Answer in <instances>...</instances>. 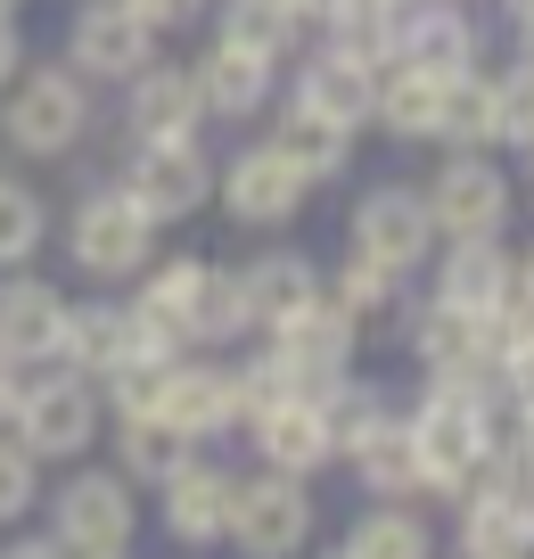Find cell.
<instances>
[{
    "mask_svg": "<svg viewBox=\"0 0 534 559\" xmlns=\"http://www.w3.org/2000/svg\"><path fill=\"white\" fill-rule=\"evenodd\" d=\"M387 9H403V0H387Z\"/></svg>",
    "mask_w": 534,
    "mask_h": 559,
    "instance_id": "obj_51",
    "label": "cell"
},
{
    "mask_svg": "<svg viewBox=\"0 0 534 559\" xmlns=\"http://www.w3.org/2000/svg\"><path fill=\"white\" fill-rule=\"evenodd\" d=\"M247 437H256V469H280V477H321L337 461L329 453V428H321V403H305V395L247 419Z\"/></svg>",
    "mask_w": 534,
    "mask_h": 559,
    "instance_id": "obj_22",
    "label": "cell"
},
{
    "mask_svg": "<svg viewBox=\"0 0 534 559\" xmlns=\"http://www.w3.org/2000/svg\"><path fill=\"white\" fill-rule=\"evenodd\" d=\"M132 9L156 25V34H190V25H206L214 0H132Z\"/></svg>",
    "mask_w": 534,
    "mask_h": 559,
    "instance_id": "obj_40",
    "label": "cell"
},
{
    "mask_svg": "<svg viewBox=\"0 0 534 559\" xmlns=\"http://www.w3.org/2000/svg\"><path fill=\"white\" fill-rule=\"evenodd\" d=\"M280 116H272V140H280V157L296 165V174L321 190V181H345L354 174V123H337V116H321V107H305V99H272Z\"/></svg>",
    "mask_w": 534,
    "mask_h": 559,
    "instance_id": "obj_21",
    "label": "cell"
},
{
    "mask_svg": "<svg viewBox=\"0 0 534 559\" xmlns=\"http://www.w3.org/2000/svg\"><path fill=\"white\" fill-rule=\"evenodd\" d=\"M494 91H501V148L534 157V67H494Z\"/></svg>",
    "mask_w": 534,
    "mask_h": 559,
    "instance_id": "obj_39",
    "label": "cell"
},
{
    "mask_svg": "<svg viewBox=\"0 0 534 559\" xmlns=\"http://www.w3.org/2000/svg\"><path fill=\"white\" fill-rule=\"evenodd\" d=\"M123 198L149 214L156 230L165 223H190V214L214 206V157H206V132L198 140H132L123 157Z\"/></svg>",
    "mask_w": 534,
    "mask_h": 559,
    "instance_id": "obj_8",
    "label": "cell"
},
{
    "mask_svg": "<svg viewBox=\"0 0 534 559\" xmlns=\"http://www.w3.org/2000/svg\"><path fill=\"white\" fill-rule=\"evenodd\" d=\"M436 91H444V74L387 58L379 91H370V123H379L387 140H403V148H419V140H436Z\"/></svg>",
    "mask_w": 534,
    "mask_h": 559,
    "instance_id": "obj_27",
    "label": "cell"
},
{
    "mask_svg": "<svg viewBox=\"0 0 534 559\" xmlns=\"http://www.w3.org/2000/svg\"><path fill=\"white\" fill-rule=\"evenodd\" d=\"M345 255H363V263H379V272L412 280L419 263L436 255L428 198H419L412 181H379V190H363L354 214H345Z\"/></svg>",
    "mask_w": 534,
    "mask_h": 559,
    "instance_id": "obj_9",
    "label": "cell"
},
{
    "mask_svg": "<svg viewBox=\"0 0 534 559\" xmlns=\"http://www.w3.org/2000/svg\"><path fill=\"white\" fill-rule=\"evenodd\" d=\"M370 91H379V74H370V67H354V58H337L329 41H312V50L296 58L288 99H305V107H321V116H337V123L363 132V123H370Z\"/></svg>",
    "mask_w": 534,
    "mask_h": 559,
    "instance_id": "obj_25",
    "label": "cell"
},
{
    "mask_svg": "<svg viewBox=\"0 0 534 559\" xmlns=\"http://www.w3.org/2000/svg\"><path fill=\"white\" fill-rule=\"evenodd\" d=\"M452 510H461V519H452V551H461V559H510L518 543H534V535H526V510H518V493L501 486L494 469H485L477 486L452 493Z\"/></svg>",
    "mask_w": 534,
    "mask_h": 559,
    "instance_id": "obj_23",
    "label": "cell"
},
{
    "mask_svg": "<svg viewBox=\"0 0 534 559\" xmlns=\"http://www.w3.org/2000/svg\"><path fill=\"white\" fill-rule=\"evenodd\" d=\"M9 403H17V362H0V428H9Z\"/></svg>",
    "mask_w": 534,
    "mask_h": 559,
    "instance_id": "obj_43",
    "label": "cell"
},
{
    "mask_svg": "<svg viewBox=\"0 0 534 559\" xmlns=\"http://www.w3.org/2000/svg\"><path fill=\"white\" fill-rule=\"evenodd\" d=\"M321 526L312 477H280V469H239V502H230V551L239 559H296Z\"/></svg>",
    "mask_w": 534,
    "mask_h": 559,
    "instance_id": "obj_7",
    "label": "cell"
},
{
    "mask_svg": "<svg viewBox=\"0 0 534 559\" xmlns=\"http://www.w3.org/2000/svg\"><path fill=\"white\" fill-rule=\"evenodd\" d=\"M345 469H354V486L370 493V502H412V493H428V477H419V444H412V412H387L379 428H370L363 444H345Z\"/></svg>",
    "mask_w": 534,
    "mask_h": 559,
    "instance_id": "obj_20",
    "label": "cell"
},
{
    "mask_svg": "<svg viewBox=\"0 0 534 559\" xmlns=\"http://www.w3.org/2000/svg\"><path fill=\"white\" fill-rule=\"evenodd\" d=\"M321 297L337 305V313H354L363 330H379V321L403 313V280L379 272V263H363V255H345L337 272H321Z\"/></svg>",
    "mask_w": 534,
    "mask_h": 559,
    "instance_id": "obj_33",
    "label": "cell"
},
{
    "mask_svg": "<svg viewBox=\"0 0 534 559\" xmlns=\"http://www.w3.org/2000/svg\"><path fill=\"white\" fill-rule=\"evenodd\" d=\"M387 50H395L403 67L461 74V67L485 58V34H477V17H468L461 0H403V9H387Z\"/></svg>",
    "mask_w": 534,
    "mask_h": 559,
    "instance_id": "obj_15",
    "label": "cell"
},
{
    "mask_svg": "<svg viewBox=\"0 0 534 559\" xmlns=\"http://www.w3.org/2000/svg\"><path fill=\"white\" fill-rule=\"evenodd\" d=\"M321 559H354V551H345V543H337V551H321Z\"/></svg>",
    "mask_w": 534,
    "mask_h": 559,
    "instance_id": "obj_49",
    "label": "cell"
},
{
    "mask_svg": "<svg viewBox=\"0 0 534 559\" xmlns=\"http://www.w3.org/2000/svg\"><path fill=\"white\" fill-rule=\"evenodd\" d=\"M41 239H50V198H41L25 174H0V272L34 263Z\"/></svg>",
    "mask_w": 534,
    "mask_h": 559,
    "instance_id": "obj_34",
    "label": "cell"
},
{
    "mask_svg": "<svg viewBox=\"0 0 534 559\" xmlns=\"http://www.w3.org/2000/svg\"><path fill=\"white\" fill-rule=\"evenodd\" d=\"M67 288H50V280L34 272V263H17V272H0V362H58V330H67Z\"/></svg>",
    "mask_w": 534,
    "mask_h": 559,
    "instance_id": "obj_16",
    "label": "cell"
},
{
    "mask_svg": "<svg viewBox=\"0 0 534 559\" xmlns=\"http://www.w3.org/2000/svg\"><path fill=\"white\" fill-rule=\"evenodd\" d=\"M518 510H526V535H534V493H518Z\"/></svg>",
    "mask_w": 534,
    "mask_h": 559,
    "instance_id": "obj_47",
    "label": "cell"
},
{
    "mask_svg": "<svg viewBox=\"0 0 534 559\" xmlns=\"http://www.w3.org/2000/svg\"><path fill=\"white\" fill-rule=\"evenodd\" d=\"M403 354H412L419 379H494V354H501V321H477L461 305H403Z\"/></svg>",
    "mask_w": 534,
    "mask_h": 559,
    "instance_id": "obj_11",
    "label": "cell"
},
{
    "mask_svg": "<svg viewBox=\"0 0 534 559\" xmlns=\"http://www.w3.org/2000/svg\"><path fill=\"white\" fill-rule=\"evenodd\" d=\"M444 255H436V305H461V313L477 321H501V305L518 297V255L510 239H436Z\"/></svg>",
    "mask_w": 534,
    "mask_h": 559,
    "instance_id": "obj_18",
    "label": "cell"
},
{
    "mask_svg": "<svg viewBox=\"0 0 534 559\" xmlns=\"http://www.w3.org/2000/svg\"><path fill=\"white\" fill-rule=\"evenodd\" d=\"M494 9H501L510 25H518V17H534V0H494Z\"/></svg>",
    "mask_w": 534,
    "mask_h": 559,
    "instance_id": "obj_46",
    "label": "cell"
},
{
    "mask_svg": "<svg viewBox=\"0 0 534 559\" xmlns=\"http://www.w3.org/2000/svg\"><path fill=\"white\" fill-rule=\"evenodd\" d=\"M345 551L354 559H436V526L412 502H370L363 519L345 526Z\"/></svg>",
    "mask_w": 534,
    "mask_h": 559,
    "instance_id": "obj_31",
    "label": "cell"
},
{
    "mask_svg": "<svg viewBox=\"0 0 534 559\" xmlns=\"http://www.w3.org/2000/svg\"><path fill=\"white\" fill-rule=\"evenodd\" d=\"M17 67H25V34H17V17H0V91L17 83Z\"/></svg>",
    "mask_w": 534,
    "mask_h": 559,
    "instance_id": "obj_42",
    "label": "cell"
},
{
    "mask_svg": "<svg viewBox=\"0 0 534 559\" xmlns=\"http://www.w3.org/2000/svg\"><path fill=\"white\" fill-rule=\"evenodd\" d=\"M156 25L140 17L132 0H74L67 17V67L83 74V83H123V74H140L156 58Z\"/></svg>",
    "mask_w": 534,
    "mask_h": 559,
    "instance_id": "obj_12",
    "label": "cell"
},
{
    "mask_svg": "<svg viewBox=\"0 0 534 559\" xmlns=\"http://www.w3.org/2000/svg\"><path fill=\"white\" fill-rule=\"evenodd\" d=\"M91 123H99V91L67 58H50V67L25 58L17 83L0 91V148H17V157H74Z\"/></svg>",
    "mask_w": 534,
    "mask_h": 559,
    "instance_id": "obj_3",
    "label": "cell"
},
{
    "mask_svg": "<svg viewBox=\"0 0 534 559\" xmlns=\"http://www.w3.org/2000/svg\"><path fill=\"white\" fill-rule=\"evenodd\" d=\"M41 510V461L0 428V526H25Z\"/></svg>",
    "mask_w": 534,
    "mask_h": 559,
    "instance_id": "obj_38",
    "label": "cell"
},
{
    "mask_svg": "<svg viewBox=\"0 0 534 559\" xmlns=\"http://www.w3.org/2000/svg\"><path fill=\"white\" fill-rule=\"evenodd\" d=\"M395 412V395H387L379 379H363V370H345L337 386L321 395V428H329V453H345V444H363L379 419Z\"/></svg>",
    "mask_w": 534,
    "mask_h": 559,
    "instance_id": "obj_35",
    "label": "cell"
},
{
    "mask_svg": "<svg viewBox=\"0 0 534 559\" xmlns=\"http://www.w3.org/2000/svg\"><path fill=\"white\" fill-rule=\"evenodd\" d=\"M58 362L83 370V379H107L116 362H132V321H123L116 297L67 305V330H58Z\"/></svg>",
    "mask_w": 534,
    "mask_h": 559,
    "instance_id": "obj_28",
    "label": "cell"
},
{
    "mask_svg": "<svg viewBox=\"0 0 534 559\" xmlns=\"http://www.w3.org/2000/svg\"><path fill=\"white\" fill-rule=\"evenodd\" d=\"M214 198H223V214L239 230H288L296 214L312 206V181L296 174L288 157H280V140H247L230 165H214Z\"/></svg>",
    "mask_w": 534,
    "mask_h": 559,
    "instance_id": "obj_10",
    "label": "cell"
},
{
    "mask_svg": "<svg viewBox=\"0 0 534 559\" xmlns=\"http://www.w3.org/2000/svg\"><path fill=\"white\" fill-rule=\"evenodd\" d=\"M206 99H198V74L173 67V58H149L140 74H123V132L132 140H198L206 132Z\"/></svg>",
    "mask_w": 534,
    "mask_h": 559,
    "instance_id": "obj_17",
    "label": "cell"
},
{
    "mask_svg": "<svg viewBox=\"0 0 534 559\" xmlns=\"http://www.w3.org/2000/svg\"><path fill=\"white\" fill-rule=\"evenodd\" d=\"M419 198H428L436 239H501L510 214H518V181H510V165H501L494 148H452Z\"/></svg>",
    "mask_w": 534,
    "mask_h": 559,
    "instance_id": "obj_5",
    "label": "cell"
},
{
    "mask_svg": "<svg viewBox=\"0 0 534 559\" xmlns=\"http://www.w3.org/2000/svg\"><path fill=\"white\" fill-rule=\"evenodd\" d=\"M190 74H198L206 116H223V123H256V116H272V99H280V58L256 50V41H230V34H214L206 50L190 58Z\"/></svg>",
    "mask_w": 534,
    "mask_h": 559,
    "instance_id": "obj_14",
    "label": "cell"
},
{
    "mask_svg": "<svg viewBox=\"0 0 534 559\" xmlns=\"http://www.w3.org/2000/svg\"><path fill=\"white\" fill-rule=\"evenodd\" d=\"M510 34H518V58H526V67H534V17H518Z\"/></svg>",
    "mask_w": 534,
    "mask_h": 559,
    "instance_id": "obj_45",
    "label": "cell"
},
{
    "mask_svg": "<svg viewBox=\"0 0 534 559\" xmlns=\"http://www.w3.org/2000/svg\"><path fill=\"white\" fill-rule=\"evenodd\" d=\"M436 140L444 148H501V91H494L485 58L444 74V91H436Z\"/></svg>",
    "mask_w": 534,
    "mask_h": 559,
    "instance_id": "obj_26",
    "label": "cell"
},
{
    "mask_svg": "<svg viewBox=\"0 0 534 559\" xmlns=\"http://www.w3.org/2000/svg\"><path fill=\"white\" fill-rule=\"evenodd\" d=\"M17 9H25V0H0V17H17Z\"/></svg>",
    "mask_w": 534,
    "mask_h": 559,
    "instance_id": "obj_48",
    "label": "cell"
},
{
    "mask_svg": "<svg viewBox=\"0 0 534 559\" xmlns=\"http://www.w3.org/2000/svg\"><path fill=\"white\" fill-rule=\"evenodd\" d=\"M107 444H116V469L132 477V486H165L181 461L198 453L173 419H156V412H123V419H107Z\"/></svg>",
    "mask_w": 534,
    "mask_h": 559,
    "instance_id": "obj_29",
    "label": "cell"
},
{
    "mask_svg": "<svg viewBox=\"0 0 534 559\" xmlns=\"http://www.w3.org/2000/svg\"><path fill=\"white\" fill-rule=\"evenodd\" d=\"M0 559H74L67 543L50 535V526H41V535H17V543H0Z\"/></svg>",
    "mask_w": 534,
    "mask_h": 559,
    "instance_id": "obj_41",
    "label": "cell"
},
{
    "mask_svg": "<svg viewBox=\"0 0 534 559\" xmlns=\"http://www.w3.org/2000/svg\"><path fill=\"white\" fill-rule=\"evenodd\" d=\"M91 559H132V551H91Z\"/></svg>",
    "mask_w": 534,
    "mask_h": 559,
    "instance_id": "obj_50",
    "label": "cell"
},
{
    "mask_svg": "<svg viewBox=\"0 0 534 559\" xmlns=\"http://www.w3.org/2000/svg\"><path fill=\"white\" fill-rule=\"evenodd\" d=\"M518 297H534V239H526V255H518Z\"/></svg>",
    "mask_w": 534,
    "mask_h": 559,
    "instance_id": "obj_44",
    "label": "cell"
},
{
    "mask_svg": "<svg viewBox=\"0 0 534 559\" xmlns=\"http://www.w3.org/2000/svg\"><path fill=\"white\" fill-rule=\"evenodd\" d=\"M239 288H247V313H256V337H263L272 321H288L296 305L321 297V263L305 247H263L256 263H239Z\"/></svg>",
    "mask_w": 534,
    "mask_h": 559,
    "instance_id": "obj_24",
    "label": "cell"
},
{
    "mask_svg": "<svg viewBox=\"0 0 534 559\" xmlns=\"http://www.w3.org/2000/svg\"><path fill=\"white\" fill-rule=\"evenodd\" d=\"M526 165H534V157H526Z\"/></svg>",
    "mask_w": 534,
    "mask_h": 559,
    "instance_id": "obj_53",
    "label": "cell"
},
{
    "mask_svg": "<svg viewBox=\"0 0 534 559\" xmlns=\"http://www.w3.org/2000/svg\"><path fill=\"white\" fill-rule=\"evenodd\" d=\"M461 9H477V0H461Z\"/></svg>",
    "mask_w": 534,
    "mask_h": 559,
    "instance_id": "obj_52",
    "label": "cell"
},
{
    "mask_svg": "<svg viewBox=\"0 0 534 559\" xmlns=\"http://www.w3.org/2000/svg\"><path fill=\"white\" fill-rule=\"evenodd\" d=\"M67 255L83 280H140L156 255V223L123 198V181H91L67 214Z\"/></svg>",
    "mask_w": 534,
    "mask_h": 559,
    "instance_id": "obj_6",
    "label": "cell"
},
{
    "mask_svg": "<svg viewBox=\"0 0 534 559\" xmlns=\"http://www.w3.org/2000/svg\"><path fill=\"white\" fill-rule=\"evenodd\" d=\"M230 403H239V428H247V419H263L272 403H288V362H280L272 346L247 354V362H230Z\"/></svg>",
    "mask_w": 534,
    "mask_h": 559,
    "instance_id": "obj_37",
    "label": "cell"
},
{
    "mask_svg": "<svg viewBox=\"0 0 534 559\" xmlns=\"http://www.w3.org/2000/svg\"><path fill=\"white\" fill-rule=\"evenodd\" d=\"M156 419H173L190 444H214L239 428V403H230V362H198V354H173L165 379H156Z\"/></svg>",
    "mask_w": 534,
    "mask_h": 559,
    "instance_id": "obj_19",
    "label": "cell"
},
{
    "mask_svg": "<svg viewBox=\"0 0 534 559\" xmlns=\"http://www.w3.org/2000/svg\"><path fill=\"white\" fill-rule=\"evenodd\" d=\"M230 502H239V469H230V461H206V453H190L156 486V519H165V535L181 543V551H214V543L230 535Z\"/></svg>",
    "mask_w": 534,
    "mask_h": 559,
    "instance_id": "obj_13",
    "label": "cell"
},
{
    "mask_svg": "<svg viewBox=\"0 0 534 559\" xmlns=\"http://www.w3.org/2000/svg\"><path fill=\"white\" fill-rule=\"evenodd\" d=\"M239 337H256L239 263H206V280H198V297H190V354H230Z\"/></svg>",
    "mask_w": 534,
    "mask_h": 559,
    "instance_id": "obj_30",
    "label": "cell"
},
{
    "mask_svg": "<svg viewBox=\"0 0 534 559\" xmlns=\"http://www.w3.org/2000/svg\"><path fill=\"white\" fill-rule=\"evenodd\" d=\"M9 437L41 461V469H67V461H91V444L107 437V403L99 379L67 362H34L17 370V403H9Z\"/></svg>",
    "mask_w": 534,
    "mask_h": 559,
    "instance_id": "obj_2",
    "label": "cell"
},
{
    "mask_svg": "<svg viewBox=\"0 0 534 559\" xmlns=\"http://www.w3.org/2000/svg\"><path fill=\"white\" fill-rule=\"evenodd\" d=\"M41 502H50V535L67 543L74 559L132 551V535H140V486L116 461H67V477L41 486Z\"/></svg>",
    "mask_w": 534,
    "mask_h": 559,
    "instance_id": "obj_4",
    "label": "cell"
},
{
    "mask_svg": "<svg viewBox=\"0 0 534 559\" xmlns=\"http://www.w3.org/2000/svg\"><path fill=\"white\" fill-rule=\"evenodd\" d=\"M214 34L256 41V50H272L280 67H288V50L312 41V17L296 9V0H223V25H214Z\"/></svg>",
    "mask_w": 534,
    "mask_h": 559,
    "instance_id": "obj_32",
    "label": "cell"
},
{
    "mask_svg": "<svg viewBox=\"0 0 534 559\" xmlns=\"http://www.w3.org/2000/svg\"><path fill=\"white\" fill-rule=\"evenodd\" d=\"M501 428H510V403L494 379H428L412 403V444H419V477H428L436 502H452L461 486H477L485 461L501 453Z\"/></svg>",
    "mask_w": 534,
    "mask_h": 559,
    "instance_id": "obj_1",
    "label": "cell"
},
{
    "mask_svg": "<svg viewBox=\"0 0 534 559\" xmlns=\"http://www.w3.org/2000/svg\"><path fill=\"white\" fill-rule=\"evenodd\" d=\"M198 280H206V255H165V263H149V272H140V305H149V313H165L173 330L190 337V297H198Z\"/></svg>",
    "mask_w": 534,
    "mask_h": 559,
    "instance_id": "obj_36",
    "label": "cell"
}]
</instances>
